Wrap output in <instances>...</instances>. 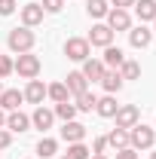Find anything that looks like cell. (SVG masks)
<instances>
[{
	"label": "cell",
	"mask_w": 156,
	"mask_h": 159,
	"mask_svg": "<svg viewBox=\"0 0 156 159\" xmlns=\"http://www.w3.org/2000/svg\"><path fill=\"white\" fill-rule=\"evenodd\" d=\"M34 40H37L34 31L21 25V28H12V31H9L6 43H9V49H12L16 55H21V52H31V49H34Z\"/></svg>",
	"instance_id": "1"
},
{
	"label": "cell",
	"mask_w": 156,
	"mask_h": 159,
	"mask_svg": "<svg viewBox=\"0 0 156 159\" xmlns=\"http://www.w3.org/2000/svg\"><path fill=\"white\" fill-rule=\"evenodd\" d=\"M156 144V129L150 125H144V122H138L129 129V147H135V150H150Z\"/></svg>",
	"instance_id": "2"
},
{
	"label": "cell",
	"mask_w": 156,
	"mask_h": 159,
	"mask_svg": "<svg viewBox=\"0 0 156 159\" xmlns=\"http://www.w3.org/2000/svg\"><path fill=\"white\" fill-rule=\"evenodd\" d=\"M16 70H19V77H25V80H37L40 77V58L34 52H21L19 58H16Z\"/></svg>",
	"instance_id": "3"
},
{
	"label": "cell",
	"mask_w": 156,
	"mask_h": 159,
	"mask_svg": "<svg viewBox=\"0 0 156 159\" xmlns=\"http://www.w3.org/2000/svg\"><path fill=\"white\" fill-rule=\"evenodd\" d=\"M89 52H92V46H89L86 37H71L67 43H64V55H67L71 61H86Z\"/></svg>",
	"instance_id": "4"
},
{
	"label": "cell",
	"mask_w": 156,
	"mask_h": 159,
	"mask_svg": "<svg viewBox=\"0 0 156 159\" xmlns=\"http://www.w3.org/2000/svg\"><path fill=\"white\" fill-rule=\"evenodd\" d=\"M113 119H117V129H132V125H138L141 113H138L135 104H119V110L113 113Z\"/></svg>",
	"instance_id": "5"
},
{
	"label": "cell",
	"mask_w": 156,
	"mask_h": 159,
	"mask_svg": "<svg viewBox=\"0 0 156 159\" xmlns=\"http://www.w3.org/2000/svg\"><path fill=\"white\" fill-rule=\"evenodd\" d=\"M104 19H107V28H110L113 34H117V31H129V28H132V16H129V9H110Z\"/></svg>",
	"instance_id": "6"
},
{
	"label": "cell",
	"mask_w": 156,
	"mask_h": 159,
	"mask_svg": "<svg viewBox=\"0 0 156 159\" xmlns=\"http://www.w3.org/2000/svg\"><path fill=\"white\" fill-rule=\"evenodd\" d=\"M89 46H113V31L107 28V25H92V31H89Z\"/></svg>",
	"instance_id": "7"
},
{
	"label": "cell",
	"mask_w": 156,
	"mask_h": 159,
	"mask_svg": "<svg viewBox=\"0 0 156 159\" xmlns=\"http://www.w3.org/2000/svg\"><path fill=\"white\" fill-rule=\"evenodd\" d=\"M43 16H46V12H43L40 3H25V6H21V25H25V28H37L40 21H43Z\"/></svg>",
	"instance_id": "8"
},
{
	"label": "cell",
	"mask_w": 156,
	"mask_h": 159,
	"mask_svg": "<svg viewBox=\"0 0 156 159\" xmlns=\"http://www.w3.org/2000/svg\"><path fill=\"white\" fill-rule=\"evenodd\" d=\"M150 40H153V31H150V28H144V25L129 28V43H132L135 49H147V46H150Z\"/></svg>",
	"instance_id": "9"
},
{
	"label": "cell",
	"mask_w": 156,
	"mask_h": 159,
	"mask_svg": "<svg viewBox=\"0 0 156 159\" xmlns=\"http://www.w3.org/2000/svg\"><path fill=\"white\" fill-rule=\"evenodd\" d=\"M61 138L67 141V144H77V141L86 138V125H83V122H77V119L64 122V125H61Z\"/></svg>",
	"instance_id": "10"
},
{
	"label": "cell",
	"mask_w": 156,
	"mask_h": 159,
	"mask_svg": "<svg viewBox=\"0 0 156 159\" xmlns=\"http://www.w3.org/2000/svg\"><path fill=\"white\" fill-rule=\"evenodd\" d=\"M25 101L19 89H3L0 92V110H6V113H12V110H19V104Z\"/></svg>",
	"instance_id": "11"
},
{
	"label": "cell",
	"mask_w": 156,
	"mask_h": 159,
	"mask_svg": "<svg viewBox=\"0 0 156 159\" xmlns=\"http://www.w3.org/2000/svg\"><path fill=\"white\" fill-rule=\"evenodd\" d=\"M25 95V101H31V104H43V98H46V86H43V80H28V89L21 92Z\"/></svg>",
	"instance_id": "12"
},
{
	"label": "cell",
	"mask_w": 156,
	"mask_h": 159,
	"mask_svg": "<svg viewBox=\"0 0 156 159\" xmlns=\"http://www.w3.org/2000/svg\"><path fill=\"white\" fill-rule=\"evenodd\" d=\"M104 67L107 70H119L122 67V61H126V52L119 49V46H104Z\"/></svg>",
	"instance_id": "13"
},
{
	"label": "cell",
	"mask_w": 156,
	"mask_h": 159,
	"mask_svg": "<svg viewBox=\"0 0 156 159\" xmlns=\"http://www.w3.org/2000/svg\"><path fill=\"white\" fill-rule=\"evenodd\" d=\"M31 129V116L28 113H21V110H12L9 116H6V132H28Z\"/></svg>",
	"instance_id": "14"
},
{
	"label": "cell",
	"mask_w": 156,
	"mask_h": 159,
	"mask_svg": "<svg viewBox=\"0 0 156 159\" xmlns=\"http://www.w3.org/2000/svg\"><path fill=\"white\" fill-rule=\"evenodd\" d=\"M104 70H107V67H104V61H101V58H86V61H83V70H80V74L89 80V83H98Z\"/></svg>",
	"instance_id": "15"
},
{
	"label": "cell",
	"mask_w": 156,
	"mask_h": 159,
	"mask_svg": "<svg viewBox=\"0 0 156 159\" xmlns=\"http://www.w3.org/2000/svg\"><path fill=\"white\" fill-rule=\"evenodd\" d=\"M64 86H67L71 98H77L80 92H86V89H89V80L83 77L80 70H71V74H67V80H64Z\"/></svg>",
	"instance_id": "16"
},
{
	"label": "cell",
	"mask_w": 156,
	"mask_h": 159,
	"mask_svg": "<svg viewBox=\"0 0 156 159\" xmlns=\"http://www.w3.org/2000/svg\"><path fill=\"white\" fill-rule=\"evenodd\" d=\"M52 122H55V113H52V110H46L43 104H40L37 110H34V116H31V125H34V129H40V132L52 129Z\"/></svg>",
	"instance_id": "17"
},
{
	"label": "cell",
	"mask_w": 156,
	"mask_h": 159,
	"mask_svg": "<svg viewBox=\"0 0 156 159\" xmlns=\"http://www.w3.org/2000/svg\"><path fill=\"white\" fill-rule=\"evenodd\" d=\"M98 83L104 86V92H107V95H113V92H119V89H122V83H126V80L119 77V70H104Z\"/></svg>",
	"instance_id": "18"
},
{
	"label": "cell",
	"mask_w": 156,
	"mask_h": 159,
	"mask_svg": "<svg viewBox=\"0 0 156 159\" xmlns=\"http://www.w3.org/2000/svg\"><path fill=\"white\" fill-rule=\"evenodd\" d=\"M95 110H98V116H104V119H113V113L119 110V104H117V98H113V95H104V98H98Z\"/></svg>",
	"instance_id": "19"
},
{
	"label": "cell",
	"mask_w": 156,
	"mask_h": 159,
	"mask_svg": "<svg viewBox=\"0 0 156 159\" xmlns=\"http://www.w3.org/2000/svg\"><path fill=\"white\" fill-rule=\"evenodd\" d=\"M135 16L141 21H153L156 19V0H135Z\"/></svg>",
	"instance_id": "20"
},
{
	"label": "cell",
	"mask_w": 156,
	"mask_h": 159,
	"mask_svg": "<svg viewBox=\"0 0 156 159\" xmlns=\"http://www.w3.org/2000/svg\"><path fill=\"white\" fill-rule=\"evenodd\" d=\"M107 147H113V150L129 147V129H110L107 132Z\"/></svg>",
	"instance_id": "21"
},
{
	"label": "cell",
	"mask_w": 156,
	"mask_h": 159,
	"mask_svg": "<svg viewBox=\"0 0 156 159\" xmlns=\"http://www.w3.org/2000/svg\"><path fill=\"white\" fill-rule=\"evenodd\" d=\"M95 104H98L95 92H89V89H86V92H80V95H77V104H74V107H77V113H80V110H83V113H92V110H95Z\"/></svg>",
	"instance_id": "22"
},
{
	"label": "cell",
	"mask_w": 156,
	"mask_h": 159,
	"mask_svg": "<svg viewBox=\"0 0 156 159\" xmlns=\"http://www.w3.org/2000/svg\"><path fill=\"white\" fill-rule=\"evenodd\" d=\"M46 98H52L55 104H61V101H71V92H67L64 83H52V86H46Z\"/></svg>",
	"instance_id": "23"
},
{
	"label": "cell",
	"mask_w": 156,
	"mask_h": 159,
	"mask_svg": "<svg viewBox=\"0 0 156 159\" xmlns=\"http://www.w3.org/2000/svg\"><path fill=\"white\" fill-rule=\"evenodd\" d=\"M86 12H89L92 19H104V16L110 12V6H107V0H89V3H86Z\"/></svg>",
	"instance_id": "24"
},
{
	"label": "cell",
	"mask_w": 156,
	"mask_h": 159,
	"mask_svg": "<svg viewBox=\"0 0 156 159\" xmlns=\"http://www.w3.org/2000/svg\"><path fill=\"white\" fill-rule=\"evenodd\" d=\"M119 77H122V80H138V77H141V64L132 61V58H126L122 67H119Z\"/></svg>",
	"instance_id": "25"
},
{
	"label": "cell",
	"mask_w": 156,
	"mask_h": 159,
	"mask_svg": "<svg viewBox=\"0 0 156 159\" xmlns=\"http://www.w3.org/2000/svg\"><path fill=\"white\" fill-rule=\"evenodd\" d=\"M58 119H64V122H71V119L77 116V107L71 104V101H61V104H55V110H52Z\"/></svg>",
	"instance_id": "26"
},
{
	"label": "cell",
	"mask_w": 156,
	"mask_h": 159,
	"mask_svg": "<svg viewBox=\"0 0 156 159\" xmlns=\"http://www.w3.org/2000/svg\"><path fill=\"white\" fill-rule=\"evenodd\" d=\"M55 150H58V141H52V138H40V144H37V156L49 159V156H55Z\"/></svg>",
	"instance_id": "27"
},
{
	"label": "cell",
	"mask_w": 156,
	"mask_h": 159,
	"mask_svg": "<svg viewBox=\"0 0 156 159\" xmlns=\"http://www.w3.org/2000/svg\"><path fill=\"white\" fill-rule=\"evenodd\" d=\"M92 156V150L83 144V141H77V144H67V159H89Z\"/></svg>",
	"instance_id": "28"
},
{
	"label": "cell",
	"mask_w": 156,
	"mask_h": 159,
	"mask_svg": "<svg viewBox=\"0 0 156 159\" xmlns=\"http://www.w3.org/2000/svg\"><path fill=\"white\" fill-rule=\"evenodd\" d=\"M12 70H16V61L9 58V55H0V80H6Z\"/></svg>",
	"instance_id": "29"
},
{
	"label": "cell",
	"mask_w": 156,
	"mask_h": 159,
	"mask_svg": "<svg viewBox=\"0 0 156 159\" xmlns=\"http://www.w3.org/2000/svg\"><path fill=\"white\" fill-rule=\"evenodd\" d=\"M43 12H61L64 9V0H40Z\"/></svg>",
	"instance_id": "30"
},
{
	"label": "cell",
	"mask_w": 156,
	"mask_h": 159,
	"mask_svg": "<svg viewBox=\"0 0 156 159\" xmlns=\"http://www.w3.org/2000/svg\"><path fill=\"white\" fill-rule=\"evenodd\" d=\"M104 150H107V135L95 138V144H92V156H95V153H104Z\"/></svg>",
	"instance_id": "31"
},
{
	"label": "cell",
	"mask_w": 156,
	"mask_h": 159,
	"mask_svg": "<svg viewBox=\"0 0 156 159\" xmlns=\"http://www.w3.org/2000/svg\"><path fill=\"white\" fill-rule=\"evenodd\" d=\"M16 12V0H0V16H12Z\"/></svg>",
	"instance_id": "32"
},
{
	"label": "cell",
	"mask_w": 156,
	"mask_h": 159,
	"mask_svg": "<svg viewBox=\"0 0 156 159\" xmlns=\"http://www.w3.org/2000/svg\"><path fill=\"white\" fill-rule=\"evenodd\" d=\"M117 159H138V150L135 147H122V150H117Z\"/></svg>",
	"instance_id": "33"
},
{
	"label": "cell",
	"mask_w": 156,
	"mask_h": 159,
	"mask_svg": "<svg viewBox=\"0 0 156 159\" xmlns=\"http://www.w3.org/2000/svg\"><path fill=\"white\" fill-rule=\"evenodd\" d=\"M12 144V132H6V129H0V150H6Z\"/></svg>",
	"instance_id": "34"
},
{
	"label": "cell",
	"mask_w": 156,
	"mask_h": 159,
	"mask_svg": "<svg viewBox=\"0 0 156 159\" xmlns=\"http://www.w3.org/2000/svg\"><path fill=\"white\" fill-rule=\"evenodd\" d=\"M107 3H113V9H129V6H135V0H107Z\"/></svg>",
	"instance_id": "35"
},
{
	"label": "cell",
	"mask_w": 156,
	"mask_h": 159,
	"mask_svg": "<svg viewBox=\"0 0 156 159\" xmlns=\"http://www.w3.org/2000/svg\"><path fill=\"white\" fill-rule=\"evenodd\" d=\"M0 129H6V110H0Z\"/></svg>",
	"instance_id": "36"
},
{
	"label": "cell",
	"mask_w": 156,
	"mask_h": 159,
	"mask_svg": "<svg viewBox=\"0 0 156 159\" xmlns=\"http://www.w3.org/2000/svg\"><path fill=\"white\" fill-rule=\"evenodd\" d=\"M89 159H107V156H104V153H95V156H89Z\"/></svg>",
	"instance_id": "37"
},
{
	"label": "cell",
	"mask_w": 156,
	"mask_h": 159,
	"mask_svg": "<svg viewBox=\"0 0 156 159\" xmlns=\"http://www.w3.org/2000/svg\"><path fill=\"white\" fill-rule=\"evenodd\" d=\"M153 34H156V19H153Z\"/></svg>",
	"instance_id": "38"
},
{
	"label": "cell",
	"mask_w": 156,
	"mask_h": 159,
	"mask_svg": "<svg viewBox=\"0 0 156 159\" xmlns=\"http://www.w3.org/2000/svg\"><path fill=\"white\" fill-rule=\"evenodd\" d=\"M0 92H3V83H0Z\"/></svg>",
	"instance_id": "39"
},
{
	"label": "cell",
	"mask_w": 156,
	"mask_h": 159,
	"mask_svg": "<svg viewBox=\"0 0 156 159\" xmlns=\"http://www.w3.org/2000/svg\"><path fill=\"white\" fill-rule=\"evenodd\" d=\"M150 159H156V153H153V156H150Z\"/></svg>",
	"instance_id": "40"
},
{
	"label": "cell",
	"mask_w": 156,
	"mask_h": 159,
	"mask_svg": "<svg viewBox=\"0 0 156 159\" xmlns=\"http://www.w3.org/2000/svg\"><path fill=\"white\" fill-rule=\"evenodd\" d=\"M61 159H67V156H61Z\"/></svg>",
	"instance_id": "41"
}]
</instances>
